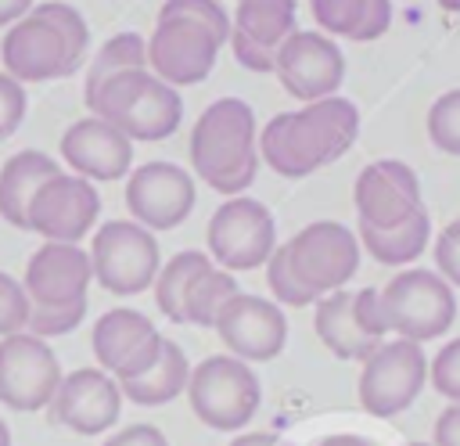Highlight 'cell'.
Instances as JSON below:
<instances>
[{"instance_id": "41", "label": "cell", "mask_w": 460, "mask_h": 446, "mask_svg": "<svg viewBox=\"0 0 460 446\" xmlns=\"http://www.w3.org/2000/svg\"><path fill=\"white\" fill-rule=\"evenodd\" d=\"M431 446H460V403H449L431 428Z\"/></svg>"}, {"instance_id": "20", "label": "cell", "mask_w": 460, "mask_h": 446, "mask_svg": "<svg viewBox=\"0 0 460 446\" xmlns=\"http://www.w3.org/2000/svg\"><path fill=\"white\" fill-rule=\"evenodd\" d=\"M93 281L90 252L79 245L43 241L25 263V291L32 306H75L86 302V288Z\"/></svg>"}, {"instance_id": "47", "label": "cell", "mask_w": 460, "mask_h": 446, "mask_svg": "<svg viewBox=\"0 0 460 446\" xmlns=\"http://www.w3.org/2000/svg\"><path fill=\"white\" fill-rule=\"evenodd\" d=\"M65 4H68V0H65Z\"/></svg>"}, {"instance_id": "6", "label": "cell", "mask_w": 460, "mask_h": 446, "mask_svg": "<svg viewBox=\"0 0 460 446\" xmlns=\"http://www.w3.org/2000/svg\"><path fill=\"white\" fill-rule=\"evenodd\" d=\"M208 241V259L219 270H255L266 266V259L277 248V223L270 216V209L259 198H226L205 230Z\"/></svg>"}, {"instance_id": "18", "label": "cell", "mask_w": 460, "mask_h": 446, "mask_svg": "<svg viewBox=\"0 0 460 446\" xmlns=\"http://www.w3.org/2000/svg\"><path fill=\"white\" fill-rule=\"evenodd\" d=\"M0 58H4V72L18 83H47L75 72L65 36L36 11H29L22 22H14L4 32Z\"/></svg>"}, {"instance_id": "38", "label": "cell", "mask_w": 460, "mask_h": 446, "mask_svg": "<svg viewBox=\"0 0 460 446\" xmlns=\"http://www.w3.org/2000/svg\"><path fill=\"white\" fill-rule=\"evenodd\" d=\"M435 273L449 284V288H460V216L453 223L442 227V234L435 237Z\"/></svg>"}, {"instance_id": "44", "label": "cell", "mask_w": 460, "mask_h": 446, "mask_svg": "<svg viewBox=\"0 0 460 446\" xmlns=\"http://www.w3.org/2000/svg\"><path fill=\"white\" fill-rule=\"evenodd\" d=\"M442 11H453V14H460V0H435Z\"/></svg>"}, {"instance_id": "31", "label": "cell", "mask_w": 460, "mask_h": 446, "mask_svg": "<svg viewBox=\"0 0 460 446\" xmlns=\"http://www.w3.org/2000/svg\"><path fill=\"white\" fill-rule=\"evenodd\" d=\"M266 284L277 299V306H291V309H302V306H316V295L295 277L291 263H288V248L277 245L273 255L266 259Z\"/></svg>"}, {"instance_id": "9", "label": "cell", "mask_w": 460, "mask_h": 446, "mask_svg": "<svg viewBox=\"0 0 460 446\" xmlns=\"http://www.w3.org/2000/svg\"><path fill=\"white\" fill-rule=\"evenodd\" d=\"M61 363L58 352L29 334H7L0 338V403L11 410H47L58 385H61Z\"/></svg>"}, {"instance_id": "35", "label": "cell", "mask_w": 460, "mask_h": 446, "mask_svg": "<svg viewBox=\"0 0 460 446\" xmlns=\"http://www.w3.org/2000/svg\"><path fill=\"white\" fill-rule=\"evenodd\" d=\"M83 317H86V302H75V306H32L25 331L47 342V338H54V334L75 331V327L83 324Z\"/></svg>"}, {"instance_id": "29", "label": "cell", "mask_w": 460, "mask_h": 446, "mask_svg": "<svg viewBox=\"0 0 460 446\" xmlns=\"http://www.w3.org/2000/svg\"><path fill=\"white\" fill-rule=\"evenodd\" d=\"M237 291H241V288H237V281H234L230 270H219L216 263L205 266V270L190 281V288H187V295H183V320H187V324H198V327H212L216 317H219V309H223Z\"/></svg>"}, {"instance_id": "22", "label": "cell", "mask_w": 460, "mask_h": 446, "mask_svg": "<svg viewBox=\"0 0 460 446\" xmlns=\"http://www.w3.org/2000/svg\"><path fill=\"white\" fill-rule=\"evenodd\" d=\"M313 331L316 338L338 356V360H367L381 342L370 338L356 317V302L352 291H331L323 299H316V313H313Z\"/></svg>"}, {"instance_id": "21", "label": "cell", "mask_w": 460, "mask_h": 446, "mask_svg": "<svg viewBox=\"0 0 460 446\" xmlns=\"http://www.w3.org/2000/svg\"><path fill=\"white\" fill-rule=\"evenodd\" d=\"M295 0H237L230 50L252 72H273L277 47L298 29Z\"/></svg>"}, {"instance_id": "15", "label": "cell", "mask_w": 460, "mask_h": 446, "mask_svg": "<svg viewBox=\"0 0 460 446\" xmlns=\"http://www.w3.org/2000/svg\"><path fill=\"white\" fill-rule=\"evenodd\" d=\"M194 176L176 162H144L126 180L129 216L151 234L180 227L194 209Z\"/></svg>"}, {"instance_id": "5", "label": "cell", "mask_w": 460, "mask_h": 446, "mask_svg": "<svg viewBox=\"0 0 460 446\" xmlns=\"http://www.w3.org/2000/svg\"><path fill=\"white\" fill-rule=\"evenodd\" d=\"M93 281L111 295H140L162 270L158 241L133 219H108L90 237Z\"/></svg>"}, {"instance_id": "1", "label": "cell", "mask_w": 460, "mask_h": 446, "mask_svg": "<svg viewBox=\"0 0 460 446\" xmlns=\"http://www.w3.org/2000/svg\"><path fill=\"white\" fill-rule=\"evenodd\" d=\"M359 133V112L349 97H323L302 112L273 115L259 129V158L288 180H302L338 162Z\"/></svg>"}, {"instance_id": "32", "label": "cell", "mask_w": 460, "mask_h": 446, "mask_svg": "<svg viewBox=\"0 0 460 446\" xmlns=\"http://www.w3.org/2000/svg\"><path fill=\"white\" fill-rule=\"evenodd\" d=\"M428 137L438 151L460 158V86L446 90L428 108Z\"/></svg>"}, {"instance_id": "2", "label": "cell", "mask_w": 460, "mask_h": 446, "mask_svg": "<svg viewBox=\"0 0 460 446\" xmlns=\"http://www.w3.org/2000/svg\"><path fill=\"white\" fill-rule=\"evenodd\" d=\"M190 169L223 198H237L259 173V126L241 97L212 101L190 129Z\"/></svg>"}, {"instance_id": "3", "label": "cell", "mask_w": 460, "mask_h": 446, "mask_svg": "<svg viewBox=\"0 0 460 446\" xmlns=\"http://www.w3.org/2000/svg\"><path fill=\"white\" fill-rule=\"evenodd\" d=\"M187 399L194 417L205 428L241 432L262 403V385L244 360L230 352H216V356H205L198 367H190Z\"/></svg>"}, {"instance_id": "25", "label": "cell", "mask_w": 460, "mask_h": 446, "mask_svg": "<svg viewBox=\"0 0 460 446\" xmlns=\"http://www.w3.org/2000/svg\"><path fill=\"white\" fill-rule=\"evenodd\" d=\"M183 119V101H180V90L162 83L158 76H151V83L144 86V94L133 101V108L122 115L119 129L129 137V140H165L176 133Z\"/></svg>"}, {"instance_id": "43", "label": "cell", "mask_w": 460, "mask_h": 446, "mask_svg": "<svg viewBox=\"0 0 460 446\" xmlns=\"http://www.w3.org/2000/svg\"><path fill=\"white\" fill-rule=\"evenodd\" d=\"M226 446H277V435L273 432H248V435L230 439Z\"/></svg>"}, {"instance_id": "19", "label": "cell", "mask_w": 460, "mask_h": 446, "mask_svg": "<svg viewBox=\"0 0 460 446\" xmlns=\"http://www.w3.org/2000/svg\"><path fill=\"white\" fill-rule=\"evenodd\" d=\"M61 162L83 180H119L133 165V140L108 119L83 115L61 133Z\"/></svg>"}, {"instance_id": "42", "label": "cell", "mask_w": 460, "mask_h": 446, "mask_svg": "<svg viewBox=\"0 0 460 446\" xmlns=\"http://www.w3.org/2000/svg\"><path fill=\"white\" fill-rule=\"evenodd\" d=\"M32 11V0H0V25H14Z\"/></svg>"}, {"instance_id": "39", "label": "cell", "mask_w": 460, "mask_h": 446, "mask_svg": "<svg viewBox=\"0 0 460 446\" xmlns=\"http://www.w3.org/2000/svg\"><path fill=\"white\" fill-rule=\"evenodd\" d=\"M25 119V86L0 72V140H7Z\"/></svg>"}, {"instance_id": "46", "label": "cell", "mask_w": 460, "mask_h": 446, "mask_svg": "<svg viewBox=\"0 0 460 446\" xmlns=\"http://www.w3.org/2000/svg\"><path fill=\"white\" fill-rule=\"evenodd\" d=\"M402 446H431V442H402Z\"/></svg>"}, {"instance_id": "16", "label": "cell", "mask_w": 460, "mask_h": 446, "mask_svg": "<svg viewBox=\"0 0 460 446\" xmlns=\"http://www.w3.org/2000/svg\"><path fill=\"white\" fill-rule=\"evenodd\" d=\"M219 331V342L230 349V356L244 363H266L280 356L288 342V317L277 302L237 291L212 324Z\"/></svg>"}, {"instance_id": "24", "label": "cell", "mask_w": 460, "mask_h": 446, "mask_svg": "<svg viewBox=\"0 0 460 446\" xmlns=\"http://www.w3.org/2000/svg\"><path fill=\"white\" fill-rule=\"evenodd\" d=\"M313 22L323 36L370 43L392 25V0H309Z\"/></svg>"}, {"instance_id": "45", "label": "cell", "mask_w": 460, "mask_h": 446, "mask_svg": "<svg viewBox=\"0 0 460 446\" xmlns=\"http://www.w3.org/2000/svg\"><path fill=\"white\" fill-rule=\"evenodd\" d=\"M0 446H11V432H7V424L0 421Z\"/></svg>"}, {"instance_id": "23", "label": "cell", "mask_w": 460, "mask_h": 446, "mask_svg": "<svg viewBox=\"0 0 460 446\" xmlns=\"http://www.w3.org/2000/svg\"><path fill=\"white\" fill-rule=\"evenodd\" d=\"M58 158H50L47 151H18L0 165V219H7L11 227L25 230V216L29 205L36 198V191L58 176Z\"/></svg>"}, {"instance_id": "33", "label": "cell", "mask_w": 460, "mask_h": 446, "mask_svg": "<svg viewBox=\"0 0 460 446\" xmlns=\"http://www.w3.org/2000/svg\"><path fill=\"white\" fill-rule=\"evenodd\" d=\"M32 11L40 14V18H47L61 36H65V43H68V54H72V61H75V68L83 65V58H86V43H90V29H86V18L72 7V4H65V0H47V4H32Z\"/></svg>"}, {"instance_id": "36", "label": "cell", "mask_w": 460, "mask_h": 446, "mask_svg": "<svg viewBox=\"0 0 460 446\" xmlns=\"http://www.w3.org/2000/svg\"><path fill=\"white\" fill-rule=\"evenodd\" d=\"M29 313H32V302H29L25 284L0 270V338L25 331Z\"/></svg>"}, {"instance_id": "10", "label": "cell", "mask_w": 460, "mask_h": 446, "mask_svg": "<svg viewBox=\"0 0 460 446\" xmlns=\"http://www.w3.org/2000/svg\"><path fill=\"white\" fill-rule=\"evenodd\" d=\"M273 72L291 97L313 104V101L338 94V86L345 79V54L320 29H295L277 47Z\"/></svg>"}, {"instance_id": "27", "label": "cell", "mask_w": 460, "mask_h": 446, "mask_svg": "<svg viewBox=\"0 0 460 446\" xmlns=\"http://www.w3.org/2000/svg\"><path fill=\"white\" fill-rule=\"evenodd\" d=\"M356 237L367 248V255H374L381 266H406V263H413L428 248L431 219H428V209L420 205L406 223L388 227V230H374V227H363L359 223V234Z\"/></svg>"}, {"instance_id": "4", "label": "cell", "mask_w": 460, "mask_h": 446, "mask_svg": "<svg viewBox=\"0 0 460 446\" xmlns=\"http://www.w3.org/2000/svg\"><path fill=\"white\" fill-rule=\"evenodd\" d=\"M385 327L406 342L442 338L456 320V295L435 270H402L381 288Z\"/></svg>"}, {"instance_id": "17", "label": "cell", "mask_w": 460, "mask_h": 446, "mask_svg": "<svg viewBox=\"0 0 460 446\" xmlns=\"http://www.w3.org/2000/svg\"><path fill=\"white\" fill-rule=\"evenodd\" d=\"M352 201L363 227H374V230L399 227L420 209L417 173L399 158H377L359 169L352 183Z\"/></svg>"}, {"instance_id": "14", "label": "cell", "mask_w": 460, "mask_h": 446, "mask_svg": "<svg viewBox=\"0 0 460 446\" xmlns=\"http://www.w3.org/2000/svg\"><path fill=\"white\" fill-rule=\"evenodd\" d=\"M162 342L165 338L158 334L155 320H147L140 309H129V306L101 313L90 331L93 356H97L101 370H108L115 381L140 378L158 360Z\"/></svg>"}, {"instance_id": "40", "label": "cell", "mask_w": 460, "mask_h": 446, "mask_svg": "<svg viewBox=\"0 0 460 446\" xmlns=\"http://www.w3.org/2000/svg\"><path fill=\"white\" fill-rule=\"evenodd\" d=\"M104 446H169V439L155 424H126L122 432L108 435Z\"/></svg>"}, {"instance_id": "7", "label": "cell", "mask_w": 460, "mask_h": 446, "mask_svg": "<svg viewBox=\"0 0 460 446\" xmlns=\"http://www.w3.org/2000/svg\"><path fill=\"white\" fill-rule=\"evenodd\" d=\"M428 385V356L417 342L392 338L381 342L359 367V406L374 417H395Z\"/></svg>"}, {"instance_id": "11", "label": "cell", "mask_w": 460, "mask_h": 446, "mask_svg": "<svg viewBox=\"0 0 460 446\" xmlns=\"http://www.w3.org/2000/svg\"><path fill=\"white\" fill-rule=\"evenodd\" d=\"M219 40L194 18H158L147 36V68L169 86L201 83L219 54Z\"/></svg>"}, {"instance_id": "37", "label": "cell", "mask_w": 460, "mask_h": 446, "mask_svg": "<svg viewBox=\"0 0 460 446\" xmlns=\"http://www.w3.org/2000/svg\"><path fill=\"white\" fill-rule=\"evenodd\" d=\"M428 381L438 396H446L449 403H460V338L446 342L435 360L428 363Z\"/></svg>"}, {"instance_id": "8", "label": "cell", "mask_w": 460, "mask_h": 446, "mask_svg": "<svg viewBox=\"0 0 460 446\" xmlns=\"http://www.w3.org/2000/svg\"><path fill=\"white\" fill-rule=\"evenodd\" d=\"M284 248H288V263L295 277L316 299L341 291L359 270V237L345 223H334V219H316L302 227Z\"/></svg>"}, {"instance_id": "30", "label": "cell", "mask_w": 460, "mask_h": 446, "mask_svg": "<svg viewBox=\"0 0 460 446\" xmlns=\"http://www.w3.org/2000/svg\"><path fill=\"white\" fill-rule=\"evenodd\" d=\"M122 68H147V40L140 32H119L111 40H104V47L93 54L90 68H86V83H83V101L93 94V86Z\"/></svg>"}, {"instance_id": "26", "label": "cell", "mask_w": 460, "mask_h": 446, "mask_svg": "<svg viewBox=\"0 0 460 446\" xmlns=\"http://www.w3.org/2000/svg\"><path fill=\"white\" fill-rule=\"evenodd\" d=\"M187 378H190V360L187 352L176 345V342H162V352L158 360L140 374V378H129V381H119L122 396L137 406H162L169 399H176L180 392H187Z\"/></svg>"}, {"instance_id": "12", "label": "cell", "mask_w": 460, "mask_h": 446, "mask_svg": "<svg viewBox=\"0 0 460 446\" xmlns=\"http://www.w3.org/2000/svg\"><path fill=\"white\" fill-rule=\"evenodd\" d=\"M97 212H101V198L93 183L75 173H58L36 191L25 216V230L40 234L43 241L79 245L93 230Z\"/></svg>"}, {"instance_id": "28", "label": "cell", "mask_w": 460, "mask_h": 446, "mask_svg": "<svg viewBox=\"0 0 460 446\" xmlns=\"http://www.w3.org/2000/svg\"><path fill=\"white\" fill-rule=\"evenodd\" d=\"M205 266H212L208 252H194V248L176 252L169 263H162V270H158V277H155L151 288H155V302H158V309H162L165 320L187 324V320H183V295H187L190 281H194Z\"/></svg>"}, {"instance_id": "34", "label": "cell", "mask_w": 460, "mask_h": 446, "mask_svg": "<svg viewBox=\"0 0 460 446\" xmlns=\"http://www.w3.org/2000/svg\"><path fill=\"white\" fill-rule=\"evenodd\" d=\"M158 18H194L205 29H212L219 43H230V29H234V22L219 0H165Z\"/></svg>"}, {"instance_id": "13", "label": "cell", "mask_w": 460, "mask_h": 446, "mask_svg": "<svg viewBox=\"0 0 460 446\" xmlns=\"http://www.w3.org/2000/svg\"><path fill=\"white\" fill-rule=\"evenodd\" d=\"M122 388L119 381L101 367H79L61 378L47 417L50 424H61L75 435H104L115 428L122 414Z\"/></svg>"}]
</instances>
